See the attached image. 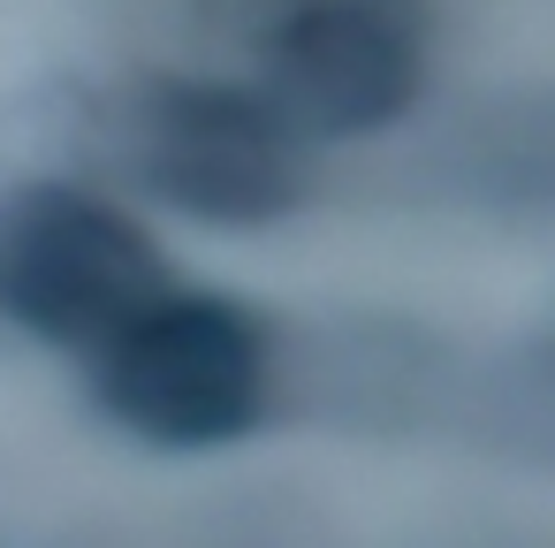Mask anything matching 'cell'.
<instances>
[{"label": "cell", "instance_id": "obj_3", "mask_svg": "<svg viewBox=\"0 0 555 548\" xmlns=\"http://www.w3.org/2000/svg\"><path fill=\"white\" fill-rule=\"evenodd\" d=\"M130 168L214 229H251L297 206L305 130L267 92L229 85H160L130 123Z\"/></svg>", "mask_w": 555, "mask_h": 548}, {"label": "cell", "instance_id": "obj_2", "mask_svg": "<svg viewBox=\"0 0 555 548\" xmlns=\"http://www.w3.org/2000/svg\"><path fill=\"white\" fill-rule=\"evenodd\" d=\"M153 297H168V267L122 206L77 183H31L0 206V313L16 328L100 351Z\"/></svg>", "mask_w": 555, "mask_h": 548}, {"label": "cell", "instance_id": "obj_1", "mask_svg": "<svg viewBox=\"0 0 555 548\" xmlns=\"http://www.w3.org/2000/svg\"><path fill=\"white\" fill-rule=\"evenodd\" d=\"M100 404L153 449H221L251 434L267 404V343L229 297H153L122 335L92 351Z\"/></svg>", "mask_w": 555, "mask_h": 548}, {"label": "cell", "instance_id": "obj_4", "mask_svg": "<svg viewBox=\"0 0 555 548\" xmlns=\"http://www.w3.org/2000/svg\"><path fill=\"white\" fill-rule=\"evenodd\" d=\"M426 69L418 0H305L274 31L267 100L305 138H358L411 107Z\"/></svg>", "mask_w": 555, "mask_h": 548}]
</instances>
